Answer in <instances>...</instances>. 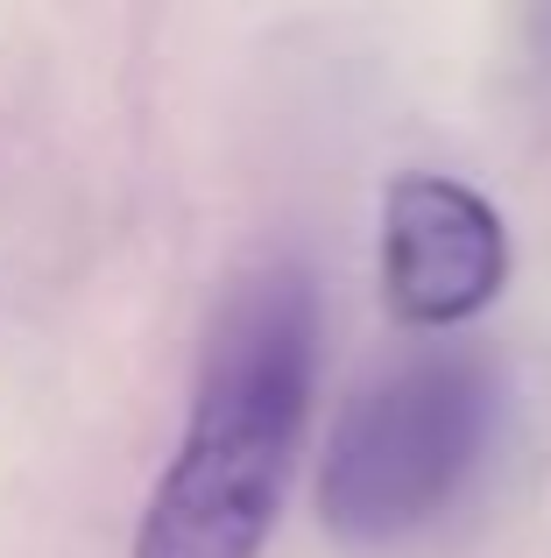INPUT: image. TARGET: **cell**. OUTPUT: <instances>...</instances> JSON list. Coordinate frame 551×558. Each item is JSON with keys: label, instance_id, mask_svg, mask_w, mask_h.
<instances>
[{"label": "cell", "instance_id": "1", "mask_svg": "<svg viewBox=\"0 0 551 558\" xmlns=\"http://www.w3.org/2000/svg\"><path fill=\"white\" fill-rule=\"evenodd\" d=\"M318 368L311 276L276 262L226 290L198 347L184 438L135 523V558H262Z\"/></svg>", "mask_w": 551, "mask_h": 558}, {"label": "cell", "instance_id": "2", "mask_svg": "<svg viewBox=\"0 0 551 558\" xmlns=\"http://www.w3.org/2000/svg\"><path fill=\"white\" fill-rule=\"evenodd\" d=\"M495 438V368L481 354H417L340 410L318 460V523L346 551L417 537L460 502Z\"/></svg>", "mask_w": 551, "mask_h": 558}, {"label": "cell", "instance_id": "3", "mask_svg": "<svg viewBox=\"0 0 551 558\" xmlns=\"http://www.w3.org/2000/svg\"><path fill=\"white\" fill-rule=\"evenodd\" d=\"M510 283V227L460 178L403 170L382 191V304L411 332L481 318Z\"/></svg>", "mask_w": 551, "mask_h": 558}]
</instances>
